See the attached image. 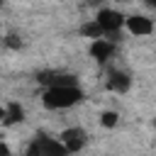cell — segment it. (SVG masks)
Wrapping results in <instances>:
<instances>
[{"instance_id": "6da1fadb", "label": "cell", "mask_w": 156, "mask_h": 156, "mask_svg": "<svg viewBox=\"0 0 156 156\" xmlns=\"http://www.w3.org/2000/svg\"><path fill=\"white\" fill-rule=\"evenodd\" d=\"M83 100V90L78 85H51L41 95V105L46 110H68Z\"/></svg>"}, {"instance_id": "7a4b0ae2", "label": "cell", "mask_w": 156, "mask_h": 156, "mask_svg": "<svg viewBox=\"0 0 156 156\" xmlns=\"http://www.w3.org/2000/svg\"><path fill=\"white\" fill-rule=\"evenodd\" d=\"M24 156H71L63 144L54 136H46V134H39L32 139V144L27 146V154Z\"/></svg>"}, {"instance_id": "3957f363", "label": "cell", "mask_w": 156, "mask_h": 156, "mask_svg": "<svg viewBox=\"0 0 156 156\" xmlns=\"http://www.w3.org/2000/svg\"><path fill=\"white\" fill-rule=\"evenodd\" d=\"M124 20H127V17H124L122 12H117V10H112V7H100L98 15H95V22L100 24L102 34H107V37L117 34V32L124 27Z\"/></svg>"}, {"instance_id": "277c9868", "label": "cell", "mask_w": 156, "mask_h": 156, "mask_svg": "<svg viewBox=\"0 0 156 156\" xmlns=\"http://www.w3.org/2000/svg\"><path fill=\"white\" fill-rule=\"evenodd\" d=\"M58 141L63 144V149H66L68 154H78V151L88 144V134H85L83 127H68V129H63V132L58 134Z\"/></svg>"}, {"instance_id": "5b68a950", "label": "cell", "mask_w": 156, "mask_h": 156, "mask_svg": "<svg viewBox=\"0 0 156 156\" xmlns=\"http://www.w3.org/2000/svg\"><path fill=\"white\" fill-rule=\"evenodd\" d=\"M124 27H127L129 34H134V37H146V34L154 32V22H151L149 17H144V15H129V17L124 20Z\"/></svg>"}, {"instance_id": "8992f818", "label": "cell", "mask_w": 156, "mask_h": 156, "mask_svg": "<svg viewBox=\"0 0 156 156\" xmlns=\"http://www.w3.org/2000/svg\"><path fill=\"white\" fill-rule=\"evenodd\" d=\"M112 54H115V41H110V39H105V37L90 41V56H93V58H98V61H107Z\"/></svg>"}, {"instance_id": "52a82bcc", "label": "cell", "mask_w": 156, "mask_h": 156, "mask_svg": "<svg viewBox=\"0 0 156 156\" xmlns=\"http://www.w3.org/2000/svg\"><path fill=\"white\" fill-rule=\"evenodd\" d=\"M107 88L112 93H127L132 88V78L127 73H122V71H112L110 78H107Z\"/></svg>"}, {"instance_id": "ba28073f", "label": "cell", "mask_w": 156, "mask_h": 156, "mask_svg": "<svg viewBox=\"0 0 156 156\" xmlns=\"http://www.w3.org/2000/svg\"><path fill=\"white\" fill-rule=\"evenodd\" d=\"M24 119V107L20 105V102H7L5 105V119H2V127H12V124H17V122H22Z\"/></svg>"}, {"instance_id": "9c48e42d", "label": "cell", "mask_w": 156, "mask_h": 156, "mask_svg": "<svg viewBox=\"0 0 156 156\" xmlns=\"http://www.w3.org/2000/svg\"><path fill=\"white\" fill-rule=\"evenodd\" d=\"M80 34H83V37H88V39H100V37H105V34H102V29H100V24H98L95 20H90V22L80 24Z\"/></svg>"}, {"instance_id": "30bf717a", "label": "cell", "mask_w": 156, "mask_h": 156, "mask_svg": "<svg viewBox=\"0 0 156 156\" xmlns=\"http://www.w3.org/2000/svg\"><path fill=\"white\" fill-rule=\"evenodd\" d=\"M117 112H112V110H107V112H102L100 115V124L102 127H107V129H112V127H117Z\"/></svg>"}, {"instance_id": "8fae6325", "label": "cell", "mask_w": 156, "mask_h": 156, "mask_svg": "<svg viewBox=\"0 0 156 156\" xmlns=\"http://www.w3.org/2000/svg\"><path fill=\"white\" fill-rule=\"evenodd\" d=\"M5 46H10V49H20V46H22V39H20L17 34H7V37H5Z\"/></svg>"}, {"instance_id": "7c38bea8", "label": "cell", "mask_w": 156, "mask_h": 156, "mask_svg": "<svg viewBox=\"0 0 156 156\" xmlns=\"http://www.w3.org/2000/svg\"><path fill=\"white\" fill-rule=\"evenodd\" d=\"M0 156H10V149H7V144H2V141H0Z\"/></svg>"}, {"instance_id": "4fadbf2b", "label": "cell", "mask_w": 156, "mask_h": 156, "mask_svg": "<svg viewBox=\"0 0 156 156\" xmlns=\"http://www.w3.org/2000/svg\"><path fill=\"white\" fill-rule=\"evenodd\" d=\"M2 119H5V105H0V124H2Z\"/></svg>"}, {"instance_id": "5bb4252c", "label": "cell", "mask_w": 156, "mask_h": 156, "mask_svg": "<svg viewBox=\"0 0 156 156\" xmlns=\"http://www.w3.org/2000/svg\"><path fill=\"white\" fill-rule=\"evenodd\" d=\"M144 2H146L149 7H156V0H144Z\"/></svg>"}, {"instance_id": "9a60e30c", "label": "cell", "mask_w": 156, "mask_h": 156, "mask_svg": "<svg viewBox=\"0 0 156 156\" xmlns=\"http://www.w3.org/2000/svg\"><path fill=\"white\" fill-rule=\"evenodd\" d=\"M102 0H88V5H100Z\"/></svg>"}]
</instances>
